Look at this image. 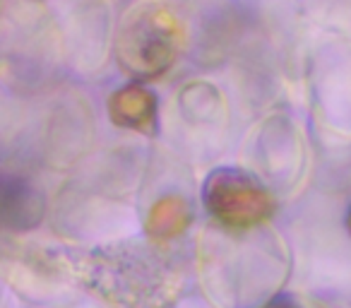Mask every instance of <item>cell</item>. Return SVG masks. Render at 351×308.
Listing matches in <instances>:
<instances>
[{"mask_svg":"<svg viewBox=\"0 0 351 308\" xmlns=\"http://www.w3.org/2000/svg\"><path fill=\"white\" fill-rule=\"evenodd\" d=\"M181 49L178 20L161 5H145L128 17L118 39V56L135 75H159Z\"/></svg>","mask_w":351,"mask_h":308,"instance_id":"6da1fadb","label":"cell"},{"mask_svg":"<svg viewBox=\"0 0 351 308\" xmlns=\"http://www.w3.org/2000/svg\"><path fill=\"white\" fill-rule=\"evenodd\" d=\"M205 205L231 229H248L272 215L269 193L241 171L212 174L205 186Z\"/></svg>","mask_w":351,"mask_h":308,"instance_id":"7a4b0ae2","label":"cell"},{"mask_svg":"<svg viewBox=\"0 0 351 308\" xmlns=\"http://www.w3.org/2000/svg\"><path fill=\"white\" fill-rule=\"evenodd\" d=\"M111 118L123 128H132V130H147L154 123L156 102L147 89L142 87H125L111 97Z\"/></svg>","mask_w":351,"mask_h":308,"instance_id":"3957f363","label":"cell"},{"mask_svg":"<svg viewBox=\"0 0 351 308\" xmlns=\"http://www.w3.org/2000/svg\"><path fill=\"white\" fill-rule=\"evenodd\" d=\"M193 220V212L188 207V202L183 198H161L149 212V220H147V229L154 239H171V236H178L188 229Z\"/></svg>","mask_w":351,"mask_h":308,"instance_id":"277c9868","label":"cell"},{"mask_svg":"<svg viewBox=\"0 0 351 308\" xmlns=\"http://www.w3.org/2000/svg\"><path fill=\"white\" fill-rule=\"evenodd\" d=\"M267 308H293V306H289V303H274V306H267Z\"/></svg>","mask_w":351,"mask_h":308,"instance_id":"5b68a950","label":"cell"},{"mask_svg":"<svg viewBox=\"0 0 351 308\" xmlns=\"http://www.w3.org/2000/svg\"><path fill=\"white\" fill-rule=\"evenodd\" d=\"M349 229H351V212H349Z\"/></svg>","mask_w":351,"mask_h":308,"instance_id":"8992f818","label":"cell"}]
</instances>
